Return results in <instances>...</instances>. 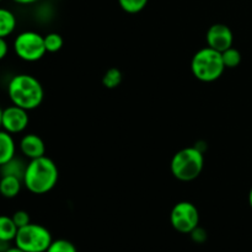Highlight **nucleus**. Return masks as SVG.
<instances>
[{"label": "nucleus", "instance_id": "obj_1", "mask_svg": "<svg viewBox=\"0 0 252 252\" xmlns=\"http://www.w3.org/2000/svg\"><path fill=\"white\" fill-rule=\"evenodd\" d=\"M59 171L56 162L48 157H41L27 162L24 186L33 194H46L56 187Z\"/></svg>", "mask_w": 252, "mask_h": 252}, {"label": "nucleus", "instance_id": "obj_2", "mask_svg": "<svg viewBox=\"0 0 252 252\" xmlns=\"http://www.w3.org/2000/svg\"><path fill=\"white\" fill-rule=\"evenodd\" d=\"M7 95L12 105L32 111L43 102L44 90L38 79L33 75L17 74L7 84Z\"/></svg>", "mask_w": 252, "mask_h": 252}, {"label": "nucleus", "instance_id": "obj_3", "mask_svg": "<svg viewBox=\"0 0 252 252\" xmlns=\"http://www.w3.org/2000/svg\"><path fill=\"white\" fill-rule=\"evenodd\" d=\"M204 167V153L196 147H187L179 150L172 157L170 170L175 179L182 182H191L202 174Z\"/></svg>", "mask_w": 252, "mask_h": 252}, {"label": "nucleus", "instance_id": "obj_4", "mask_svg": "<svg viewBox=\"0 0 252 252\" xmlns=\"http://www.w3.org/2000/svg\"><path fill=\"white\" fill-rule=\"evenodd\" d=\"M220 52L209 48H201L194 53L191 61V71L197 80L202 83H213L223 75L225 70Z\"/></svg>", "mask_w": 252, "mask_h": 252}, {"label": "nucleus", "instance_id": "obj_5", "mask_svg": "<svg viewBox=\"0 0 252 252\" xmlns=\"http://www.w3.org/2000/svg\"><path fill=\"white\" fill-rule=\"evenodd\" d=\"M52 241V234L46 226L30 223L17 230L14 243L25 252H46Z\"/></svg>", "mask_w": 252, "mask_h": 252}, {"label": "nucleus", "instance_id": "obj_6", "mask_svg": "<svg viewBox=\"0 0 252 252\" xmlns=\"http://www.w3.org/2000/svg\"><path fill=\"white\" fill-rule=\"evenodd\" d=\"M15 54L21 61L33 63L39 61L47 53L44 37L34 31H24L16 36L14 41Z\"/></svg>", "mask_w": 252, "mask_h": 252}, {"label": "nucleus", "instance_id": "obj_7", "mask_svg": "<svg viewBox=\"0 0 252 252\" xmlns=\"http://www.w3.org/2000/svg\"><path fill=\"white\" fill-rule=\"evenodd\" d=\"M170 223L176 231L189 234L199 225V212L193 203L187 201L175 204L170 213Z\"/></svg>", "mask_w": 252, "mask_h": 252}, {"label": "nucleus", "instance_id": "obj_8", "mask_svg": "<svg viewBox=\"0 0 252 252\" xmlns=\"http://www.w3.org/2000/svg\"><path fill=\"white\" fill-rule=\"evenodd\" d=\"M29 111L15 105L2 108L1 128L10 134H19L24 132L29 126Z\"/></svg>", "mask_w": 252, "mask_h": 252}, {"label": "nucleus", "instance_id": "obj_9", "mask_svg": "<svg viewBox=\"0 0 252 252\" xmlns=\"http://www.w3.org/2000/svg\"><path fill=\"white\" fill-rule=\"evenodd\" d=\"M207 46L218 52H224L233 47L234 34L230 27L224 24H214L206 33Z\"/></svg>", "mask_w": 252, "mask_h": 252}, {"label": "nucleus", "instance_id": "obj_10", "mask_svg": "<svg viewBox=\"0 0 252 252\" xmlns=\"http://www.w3.org/2000/svg\"><path fill=\"white\" fill-rule=\"evenodd\" d=\"M19 147L22 155L29 160L44 157V154H46V145H44L43 139L39 135L33 134V133L24 135L20 140Z\"/></svg>", "mask_w": 252, "mask_h": 252}, {"label": "nucleus", "instance_id": "obj_11", "mask_svg": "<svg viewBox=\"0 0 252 252\" xmlns=\"http://www.w3.org/2000/svg\"><path fill=\"white\" fill-rule=\"evenodd\" d=\"M16 144L12 134L0 129V166L16 157Z\"/></svg>", "mask_w": 252, "mask_h": 252}, {"label": "nucleus", "instance_id": "obj_12", "mask_svg": "<svg viewBox=\"0 0 252 252\" xmlns=\"http://www.w3.org/2000/svg\"><path fill=\"white\" fill-rule=\"evenodd\" d=\"M22 185L24 182L19 177L1 176L0 177V194L7 199L15 198L21 192Z\"/></svg>", "mask_w": 252, "mask_h": 252}, {"label": "nucleus", "instance_id": "obj_13", "mask_svg": "<svg viewBox=\"0 0 252 252\" xmlns=\"http://www.w3.org/2000/svg\"><path fill=\"white\" fill-rule=\"evenodd\" d=\"M27 164L20 158H12L7 162L0 166V175L1 176H15L24 180L25 171H26Z\"/></svg>", "mask_w": 252, "mask_h": 252}, {"label": "nucleus", "instance_id": "obj_14", "mask_svg": "<svg viewBox=\"0 0 252 252\" xmlns=\"http://www.w3.org/2000/svg\"><path fill=\"white\" fill-rule=\"evenodd\" d=\"M16 16L14 12L5 7H0V37L6 38L16 29Z\"/></svg>", "mask_w": 252, "mask_h": 252}, {"label": "nucleus", "instance_id": "obj_15", "mask_svg": "<svg viewBox=\"0 0 252 252\" xmlns=\"http://www.w3.org/2000/svg\"><path fill=\"white\" fill-rule=\"evenodd\" d=\"M19 228L14 223L11 217L0 216V240L11 243L16 238Z\"/></svg>", "mask_w": 252, "mask_h": 252}, {"label": "nucleus", "instance_id": "obj_16", "mask_svg": "<svg viewBox=\"0 0 252 252\" xmlns=\"http://www.w3.org/2000/svg\"><path fill=\"white\" fill-rule=\"evenodd\" d=\"M122 83V73L118 68H110L106 70V73L103 74L102 76V85L105 86L106 89H116L117 86L121 85Z\"/></svg>", "mask_w": 252, "mask_h": 252}, {"label": "nucleus", "instance_id": "obj_17", "mask_svg": "<svg viewBox=\"0 0 252 252\" xmlns=\"http://www.w3.org/2000/svg\"><path fill=\"white\" fill-rule=\"evenodd\" d=\"M43 37L47 53H57V52L61 51L64 44L63 37L61 34L57 33V32H51V33H47Z\"/></svg>", "mask_w": 252, "mask_h": 252}, {"label": "nucleus", "instance_id": "obj_18", "mask_svg": "<svg viewBox=\"0 0 252 252\" xmlns=\"http://www.w3.org/2000/svg\"><path fill=\"white\" fill-rule=\"evenodd\" d=\"M221 58H223L224 65L228 69L236 68L241 63V53L234 47H230L226 51L221 52Z\"/></svg>", "mask_w": 252, "mask_h": 252}, {"label": "nucleus", "instance_id": "obj_19", "mask_svg": "<svg viewBox=\"0 0 252 252\" xmlns=\"http://www.w3.org/2000/svg\"><path fill=\"white\" fill-rule=\"evenodd\" d=\"M149 0H118L121 9L127 14H138L147 7Z\"/></svg>", "mask_w": 252, "mask_h": 252}, {"label": "nucleus", "instance_id": "obj_20", "mask_svg": "<svg viewBox=\"0 0 252 252\" xmlns=\"http://www.w3.org/2000/svg\"><path fill=\"white\" fill-rule=\"evenodd\" d=\"M46 252H78V250L71 241L65 240V239H58V240L52 241Z\"/></svg>", "mask_w": 252, "mask_h": 252}, {"label": "nucleus", "instance_id": "obj_21", "mask_svg": "<svg viewBox=\"0 0 252 252\" xmlns=\"http://www.w3.org/2000/svg\"><path fill=\"white\" fill-rule=\"evenodd\" d=\"M12 220L16 224L17 228H22V226H26L27 224L31 223V219H30V214L26 211H16L12 214Z\"/></svg>", "mask_w": 252, "mask_h": 252}, {"label": "nucleus", "instance_id": "obj_22", "mask_svg": "<svg viewBox=\"0 0 252 252\" xmlns=\"http://www.w3.org/2000/svg\"><path fill=\"white\" fill-rule=\"evenodd\" d=\"M189 235H191V239L192 241H194L196 244H203L207 241V238H208V235H207V231L204 230L203 228H201V226H197V228H194L193 230L189 233Z\"/></svg>", "mask_w": 252, "mask_h": 252}, {"label": "nucleus", "instance_id": "obj_23", "mask_svg": "<svg viewBox=\"0 0 252 252\" xmlns=\"http://www.w3.org/2000/svg\"><path fill=\"white\" fill-rule=\"evenodd\" d=\"M7 52H9V46H7V42L5 41V38L0 37V61L6 57Z\"/></svg>", "mask_w": 252, "mask_h": 252}, {"label": "nucleus", "instance_id": "obj_24", "mask_svg": "<svg viewBox=\"0 0 252 252\" xmlns=\"http://www.w3.org/2000/svg\"><path fill=\"white\" fill-rule=\"evenodd\" d=\"M10 248H11V246H10V243L0 240V252H6Z\"/></svg>", "mask_w": 252, "mask_h": 252}, {"label": "nucleus", "instance_id": "obj_25", "mask_svg": "<svg viewBox=\"0 0 252 252\" xmlns=\"http://www.w3.org/2000/svg\"><path fill=\"white\" fill-rule=\"evenodd\" d=\"M12 1H15L16 4H20V5H31V4H34V2H37L38 0H12Z\"/></svg>", "mask_w": 252, "mask_h": 252}, {"label": "nucleus", "instance_id": "obj_26", "mask_svg": "<svg viewBox=\"0 0 252 252\" xmlns=\"http://www.w3.org/2000/svg\"><path fill=\"white\" fill-rule=\"evenodd\" d=\"M6 252H25V251L21 250V249H19L17 246H14V248H10Z\"/></svg>", "mask_w": 252, "mask_h": 252}, {"label": "nucleus", "instance_id": "obj_27", "mask_svg": "<svg viewBox=\"0 0 252 252\" xmlns=\"http://www.w3.org/2000/svg\"><path fill=\"white\" fill-rule=\"evenodd\" d=\"M249 204H250V207L252 209V187H251L250 192H249Z\"/></svg>", "mask_w": 252, "mask_h": 252}, {"label": "nucleus", "instance_id": "obj_28", "mask_svg": "<svg viewBox=\"0 0 252 252\" xmlns=\"http://www.w3.org/2000/svg\"><path fill=\"white\" fill-rule=\"evenodd\" d=\"M1 116H2V108L0 107V129H1Z\"/></svg>", "mask_w": 252, "mask_h": 252}, {"label": "nucleus", "instance_id": "obj_29", "mask_svg": "<svg viewBox=\"0 0 252 252\" xmlns=\"http://www.w3.org/2000/svg\"><path fill=\"white\" fill-rule=\"evenodd\" d=\"M0 1H1V0H0Z\"/></svg>", "mask_w": 252, "mask_h": 252}]
</instances>
